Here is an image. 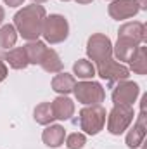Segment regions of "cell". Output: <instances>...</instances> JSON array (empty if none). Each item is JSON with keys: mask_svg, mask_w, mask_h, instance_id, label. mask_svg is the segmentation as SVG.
Instances as JSON below:
<instances>
[{"mask_svg": "<svg viewBox=\"0 0 147 149\" xmlns=\"http://www.w3.org/2000/svg\"><path fill=\"white\" fill-rule=\"evenodd\" d=\"M47 17L45 7L40 3H31V5H24L23 9H19L14 14V28L17 31V35L31 42L38 40L42 37V28H43V21Z\"/></svg>", "mask_w": 147, "mask_h": 149, "instance_id": "cell-1", "label": "cell"}, {"mask_svg": "<svg viewBox=\"0 0 147 149\" xmlns=\"http://www.w3.org/2000/svg\"><path fill=\"white\" fill-rule=\"evenodd\" d=\"M106 118H107L106 109H104L101 104H95V106H85L83 109H80L78 118H74L73 123L78 125L80 130H83L85 134H88V135H97V134L104 128Z\"/></svg>", "mask_w": 147, "mask_h": 149, "instance_id": "cell-2", "label": "cell"}, {"mask_svg": "<svg viewBox=\"0 0 147 149\" xmlns=\"http://www.w3.org/2000/svg\"><path fill=\"white\" fill-rule=\"evenodd\" d=\"M42 37L45 40V43H50V45L62 43L69 37V23H68V19L64 16H61V14L47 16L45 21H43Z\"/></svg>", "mask_w": 147, "mask_h": 149, "instance_id": "cell-3", "label": "cell"}, {"mask_svg": "<svg viewBox=\"0 0 147 149\" xmlns=\"http://www.w3.org/2000/svg\"><path fill=\"white\" fill-rule=\"evenodd\" d=\"M73 94L78 102H81L83 106H95V104H102L106 101V90L99 81L94 80H81L76 81L73 88Z\"/></svg>", "mask_w": 147, "mask_h": 149, "instance_id": "cell-4", "label": "cell"}, {"mask_svg": "<svg viewBox=\"0 0 147 149\" xmlns=\"http://www.w3.org/2000/svg\"><path fill=\"white\" fill-rule=\"evenodd\" d=\"M87 56L95 66L112 59V42H111V38L104 33L90 35L88 40H87Z\"/></svg>", "mask_w": 147, "mask_h": 149, "instance_id": "cell-5", "label": "cell"}, {"mask_svg": "<svg viewBox=\"0 0 147 149\" xmlns=\"http://www.w3.org/2000/svg\"><path fill=\"white\" fill-rule=\"evenodd\" d=\"M135 118L133 106H114L107 113V132L111 135H121L125 130L130 128Z\"/></svg>", "mask_w": 147, "mask_h": 149, "instance_id": "cell-6", "label": "cell"}, {"mask_svg": "<svg viewBox=\"0 0 147 149\" xmlns=\"http://www.w3.org/2000/svg\"><path fill=\"white\" fill-rule=\"evenodd\" d=\"M139 94H140L139 83L130 81V80H123V81H118L112 87L111 99H112L114 106H133Z\"/></svg>", "mask_w": 147, "mask_h": 149, "instance_id": "cell-7", "label": "cell"}, {"mask_svg": "<svg viewBox=\"0 0 147 149\" xmlns=\"http://www.w3.org/2000/svg\"><path fill=\"white\" fill-rule=\"evenodd\" d=\"M95 71L102 80H106L111 87H114L118 81L128 80V76H130L128 66H125L123 63H118L114 57L102 63V64H99V66H95Z\"/></svg>", "mask_w": 147, "mask_h": 149, "instance_id": "cell-8", "label": "cell"}, {"mask_svg": "<svg viewBox=\"0 0 147 149\" xmlns=\"http://www.w3.org/2000/svg\"><path fill=\"white\" fill-rule=\"evenodd\" d=\"M107 12L112 19L125 21V19L135 17L140 12V9L135 0H111V3L107 5Z\"/></svg>", "mask_w": 147, "mask_h": 149, "instance_id": "cell-9", "label": "cell"}, {"mask_svg": "<svg viewBox=\"0 0 147 149\" xmlns=\"http://www.w3.org/2000/svg\"><path fill=\"white\" fill-rule=\"evenodd\" d=\"M118 38L133 42L137 45H144L147 40V28H146V24L140 23V21H128V23L119 26Z\"/></svg>", "mask_w": 147, "mask_h": 149, "instance_id": "cell-10", "label": "cell"}, {"mask_svg": "<svg viewBox=\"0 0 147 149\" xmlns=\"http://www.w3.org/2000/svg\"><path fill=\"white\" fill-rule=\"evenodd\" d=\"M146 130H147V120H146V109L140 108V114L137 116L133 127L126 134V146L130 149H137L144 144L146 139Z\"/></svg>", "mask_w": 147, "mask_h": 149, "instance_id": "cell-11", "label": "cell"}, {"mask_svg": "<svg viewBox=\"0 0 147 149\" xmlns=\"http://www.w3.org/2000/svg\"><path fill=\"white\" fill-rule=\"evenodd\" d=\"M52 111L55 120H61V121H68L71 120V116L74 114V102L68 97V95H57L52 102Z\"/></svg>", "mask_w": 147, "mask_h": 149, "instance_id": "cell-12", "label": "cell"}, {"mask_svg": "<svg viewBox=\"0 0 147 149\" xmlns=\"http://www.w3.org/2000/svg\"><path fill=\"white\" fill-rule=\"evenodd\" d=\"M66 139V130L62 125H47L45 130L42 132V141L47 148H59L64 144Z\"/></svg>", "mask_w": 147, "mask_h": 149, "instance_id": "cell-13", "label": "cell"}, {"mask_svg": "<svg viewBox=\"0 0 147 149\" xmlns=\"http://www.w3.org/2000/svg\"><path fill=\"white\" fill-rule=\"evenodd\" d=\"M76 85V78L73 76V73H66V71H61V73H55V76L52 78V90L57 92L59 95H68L71 94Z\"/></svg>", "mask_w": 147, "mask_h": 149, "instance_id": "cell-14", "label": "cell"}, {"mask_svg": "<svg viewBox=\"0 0 147 149\" xmlns=\"http://www.w3.org/2000/svg\"><path fill=\"white\" fill-rule=\"evenodd\" d=\"M3 63H7L12 70H17V71H19V70H26V68L30 66L24 47H14V49H9V50L3 54Z\"/></svg>", "mask_w": 147, "mask_h": 149, "instance_id": "cell-15", "label": "cell"}, {"mask_svg": "<svg viewBox=\"0 0 147 149\" xmlns=\"http://www.w3.org/2000/svg\"><path fill=\"white\" fill-rule=\"evenodd\" d=\"M128 64H130V68H128L130 71H133L137 74H147V47L146 45H139L135 49V52L132 54Z\"/></svg>", "mask_w": 147, "mask_h": 149, "instance_id": "cell-16", "label": "cell"}, {"mask_svg": "<svg viewBox=\"0 0 147 149\" xmlns=\"http://www.w3.org/2000/svg\"><path fill=\"white\" fill-rule=\"evenodd\" d=\"M47 43L42 42V40H31L24 45V50H26V56H28V63L30 64H38L42 63L45 52H47Z\"/></svg>", "mask_w": 147, "mask_h": 149, "instance_id": "cell-17", "label": "cell"}, {"mask_svg": "<svg viewBox=\"0 0 147 149\" xmlns=\"http://www.w3.org/2000/svg\"><path fill=\"white\" fill-rule=\"evenodd\" d=\"M40 68L45 71V73H50V74H55V73H61L62 71V61L59 57V54L54 50V49H47L42 63H40Z\"/></svg>", "mask_w": 147, "mask_h": 149, "instance_id": "cell-18", "label": "cell"}, {"mask_svg": "<svg viewBox=\"0 0 147 149\" xmlns=\"http://www.w3.org/2000/svg\"><path fill=\"white\" fill-rule=\"evenodd\" d=\"M97 74L95 71V64L88 59H78L73 64V76L80 80H92Z\"/></svg>", "mask_w": 147, "mask_h": 149, "instance_id": "cell-19", "label": "cell"}, {"mask_svg": "<svg viewBox=\"0 0 147 149\" xmlns=\"http://www.w3.org/2000/svg\"><path fill=\"white\" fill-rule=\"evenodd\" d=\"M33 118H35V121H37L38 125H43V127L50 125L55 120L50 102H40L35 108V111H33Z\"/></svg>", "mask_w": 147, "mask_h": 149, "instance_id": "cell-20", "label": "cell"}, {"mask_svg": "<svg viewBox=\"0 0 147 149\" xmlns=\"http://www.w3.org/2000/svg\"><path fill=\"white\" fill-rule=\"evenodd\" d=\"M17 42V31L14 24H3L0 26V49H12Z\"/></svg>", "mask_w": 147, "mask_h": 149, "instance_id": "cell-21", "label": "cell"}, {"mask_svg": "<svg viewBox=\"0 0 147 149\" xmlns=\"http://www.w3.org/2000/svg\"><path fill=\"white\" fill-rule=\"evenodd\" d=\"M66 148L68 149H81L87 144V137L81 132H73L69 135H66Z\"/></svg>", "mask_w": 147, "mask_h": 149, "instance_id": "cell-22", "label": "cell"}, {"mask_svg": "<svg viewBox=\"0 0 147 149\" xmlns=\"http://www.w3.org/2000/svg\"><path fill=\"white\" fill-rule=\"evenodd\" d=\"M7 74H9V70H7V64L0 59V83L7 78Z\"/></svg>", "mask_w": 147, "mask_h": 149, "instance_id": "cell-23", "label": "cell"}, {"mask_svg": "<svg viewBox=\"0 0 147 149\" xmlns=\"http://www.w3.org/2000/svg\"><path fill=\"white\" fill-rule=\"evenodd\" d=\"M3 3L9 7H21L24 3V0H3Z\"/></svg>", "mask_w": 147, "mask_h": 149, "instance_id": "cell-24", "label": "cell"}, {"mask_svg": "<svg viewBox=\"0 0 147 149\" xmlns=\"http://www.w3.org/2000/svg\"><path fill=\"white\" fill-rule=\"evenodd\" d=\"M140 10H147V0H135Z\"/></svg>", "mask_w": 147, "mask_h": 149, "instance_id": "cell-25", "label": "cell"}, {"mask_svg": "<svg viewBox=\"0 0 147 149\" xmlns=\"http://www.w3.org/2000/svg\"><path fill=\"white\" fill-rule=\"evenodd\" d=\"M3 19H5V10H3V7L0 5V24L3 23Z\"/></svg>", "mask_w": 147, "mask_h": 149, "instance_id": "cell-26", "label": "cell"}, {"mask_svg": "<svg viewBox=\"0 0 147 149\" xmlns=\"http://www.w3.org/2000/svg\"><path fill=\"white\" fill-rule=\"evenodd\" d=\"M74 2H78V3H81V5H87V3H92L94 0H74Z\"/></svg>", "mask_w": 147, "mask_h": 149, "instance_id": "cell-27", "label": "cell"}, {"mask_svg": "<svg viewBox=\"0 0 147 149\" xmlns=\"http://www.w3.org/2000/svg\"><path fill=\"white\" fill-rule=\"evenodd\" d=\"M33 3H45V2H49V0H31Z\"/></svg>", "mask_w": 147, "mask_h": 149, "instance_id": "cell-28", "label": "cell"}, {"mask_svg": "<svg viewBox=\"0 0 147 149\" xmlns=\"http://www.w3.org/2000/svg\"><path fill=\"white\" fill-rule=\"evenodd\" d=\"M61 2H71V0H61Z\"/></svg>", "mask_w": 147, "mask_h": 149, "instance_id": "cell-29", "label": "cell"}, {"mask_svg": "<svg viewBox=\"0 0 147 149\" xmlns=\"http://www.w3.org/2000/svg\"><path fill=\"white\" fill-rule=\"evenodd\" d=\"M109 2H111V0H109Z\"/></svg>", "mask_w": 147, "mask_h": 149, "instance_id": "cell-30", "label": "cell"}]
</instances>
